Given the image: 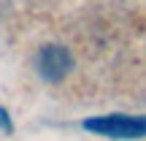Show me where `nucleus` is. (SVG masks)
<instances>
[{
    "label": "nucleus",
    "mask_w": 146,
    "mask_h": 141,
    "mask_svg": "<svg viewBox=\"0 0 146 141\" xmlns=\"http://www.w3.org/2000/svg\"><path fill=\"white\" fill-rule=\"evenodd\" d=\"M84 130L98 133L106 138H143L146 136V114L130 117V114H106L84 120Z\"/></svg>",
    "instance_id": "f257e3e1"
},
{
    "label": "nucleus",
    "mask_w": 146,
    "mask_h": 141,
    "mask_svg": "<svg viewBox=\"0 0 146 141\" xmlns=\"http://www.w3.org/2000/svg\"><path fill=\"white\" fill-rule=\"evenodd\" d=\"M70 65H73V57L65 46H43L38 54V71L46 82H60L70 71Z\"/></svg>",
    "instance_id": "f03ea898"
},
{
    "label": "nucleus",
    "mask_w": 146,
    "mask_h": 141,
    "mask_svg": "<svg viewBox=\"0 0 146 141\" xmlns=\"http://www.w3.org/2000/svg\"><path fill=\"white\" fill-rule=\"evenodd\" d=\"M0 130H3V133H11V130H14V125H11L8 114H5L3 109H0Z\"/></svg>",
    "instance_id": "7ed1b4c3"
}]
</instances>
